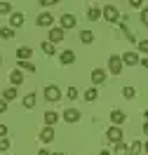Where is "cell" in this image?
Here are the masks:
<instances>
[{
  "mask_svg": "<svg viewBox=\"0 0 148 155\" xmlns=\"http://www.w3.org/2000/svg\"><path fill=\"white\" fill-rule=\"evenodd\" d=\"M101 17H104L106 21H110V24H115V21H120V12H118V7L106 5V7L101 10Z\"/></svg>",
  "mask_w": 148,
  "mask_h": 155,
  "instance_id": "1",
  "label": "cell"
},
{
  "mask_svg": "<svg viewBox=\"0 0 148 155\" xmlns=\"http://www.w3.org/2000/svg\"><path fill=\"white\" fill-rule=\"evenodd\" d=\"M122 127L120 125H113V127H108V132H106V139H108L110 143H118V141H122Z\"/></svg>",
  "mask_w": 148,
  "mask_h": 155,
  "instance_id": "2",
  "label": "cell"
},
{
  "mask_svg": "<svg viewBox=\"0 0 148 155\" xmlns=\"http://www.w3.org/2000/svg\"><path fill=\"white\" fill-rule=\"evenodd\" d=\"M122 66H125V64H122V59H120L118 54H113V57L108 59V71L113 75H120V73H122Z\"/></svg>",
  "mask_w": 148,
  "mask_h": 155,
  "instance_id": "3",
  "label": "cell"
},
{
  "mask_svg": "<svg viewBox=\"0 0 148 155\" xmlns=\"http://www.w3.org/2000/svg\"><path fill=\"white\" fill-rule=\"evenodd\" d=\"M45 99L52 101V104L59 101V99H61V89L57 87V85H47V87H45Z\"/></svg>",
  "mask_w": 148,
  "mask_h": 155,
  "instance_id": "4",
  "label": "cell"
},
{
  "mask_svg": "<svg viewBox=\"0 0 148 155\" xmlns=\"http://www.w3.org/2000/svg\"><path fill=\"white\" fill-rule=\"evenodd\" d=\"M59 24H61V28H64V31H71V28H75V24H78V19H75L73 14H61Z\"/></svg>",
  "mask_w": 148,
  "mask_h": 155,
  "instance_id": "5",
  "label": "cell"
},
{
  "mask_svg": "<svg viewBox=\"0 0 148 155\" xmlns=\"http://www.w3.org/2000/svg\"><path fill=\"white\" fill-rule=\"evenodd\" d=\"M35 24H38V26H42V28H52V24H54V17H52V14H47V12H42L38 19H35Z\"/></svg>",
  "mask_w": 148,
  "mask_h": 155,
  "instance_id": "6",
  "label": "cell"
},
{
  "mask_svg": "<svg viewBox=\"0 0 148 155\" xmlns=\"http://www.w3.org/2000/svg\"><path fill=\"white\" fill-rule=\"evenodd\" d=\"M120 59H122V64H125V66H136L139 61H141L136 52H125V54H122Z\"/></svg>",
  "mask_w": 148,
  "mask_h": 155,
  "instance_id": "7",
  "label": "cell"
},
{
  "mask_svg": "<svg viewBox=\"0 0 148 155\" xmlns=\"http://www.w3.org/2000/svg\"><path fill=\"white\" fill-rule=\"evenodd\" d=\"M64 35H66V31L61 28V26H59V28H49V38H47V40L57 45V42H61V40H64Z\"/></svg>",
  "mask_w": 148,
  "mask_h": 155,
  "instance_id": "8",
  "label": "cell"
},
{
  "mask_svg": "<svg viewBox=\"0 0 148 155\" xmlns=\"http://www.w3.org/2000/svg\"><path fill=\"white\" fill-rule=\"evenodd\" d=\"M40 141H42V143H52V141H54V129H52L49 125L42 127V132H40Z\"/></svg>",
  "mask_w": 148,
  "mask_h": 155,
  "instance_id": "9",
  "label": "cell"
},
{
  "mask_svg": "<svg viewBox=\"0 0 148 155\" xmlns=\"http://www.w3.org/2000/svg\"><path fill=\"white\" fill-rule=\"evenodd\" d=\"M24 26V14L21 12H12V17H10V28H21Z\"/></svg>",
  "mask_w": 148,
  "mask_h": 155,
  "instance_id": "10",
  "label": "cell"
},
{
  "mask_svg": "<svg viewBox=\"0 0 148 155\" xmlns=\"http://www.w3.org/2000/svg\"><path fill=\"white\" fill-rule=\"evenodd\" d=\"M92 82H94V85H104V82H106V71H104V68H94V71H92Z\"/></svg>",
  "mask_w": 148,
  "mask_h": 155,
  "instance_id": "11",
  "label": "cell"
},
{
  "mask_svg": "<svg viewBox=\"0 0 148 155\" xmlns=\"http://www.w3.org/2000/svg\"><path fill=\"white\" fill-rule=\"evenodd\" d=\"M64 120H66V122H78L80 120V110L78 108H66V110H64Z\"/></svg>",
  "mask_w": 148,
  "mask_h": 155,
  "instance_id": "12",
  "label": "cell"
},
{
  "mask_svg": "<svg viewBox=\"0 0 148 155\" xmlns=\"http://www.w3.org/2000/svg\"><path fill=\"white\" fill-rule=\"evenodd\" d=\"M59 59H61L64 66H71V64L75 61V54H73V49H66V52H61V54H59Z\"/></svg>",
  "mask_w": 148,
  "mask_h": 155,
  "instance_id": "13",
  "label": "cell"
},
{
  "mask_svg": "<svg viewBox=\"0 0 148 155\" xmlns=\"http://www.w3.org/2000/svg\"><path fill=\"white\" fill-rule=\"evenodd\" d=\"M10 82H12V87H19L21 82H24V73H21L19 68H17V71H12V73H10Z\"/></svg>",
  "mask_w": 148,
  "mask_h": 155,
  "instance_id": "14",
  "label": "cell"
},
{
  "mask_svg": "<svg viewBox=\"0 0 148 155\" xmlns=\"http://www.w3.org/2000/svg\"><path fill=\"white\" fill-rule=\"evenodd\" d=\"M125 120H127V115H125L122 110H118V108H115V110L110 113V122H113V125H122Z\"/></svg>",
  "mask_w": 148,
  "mask_h": 155,
  "instance_id": "15",
  "label": "cell"
},
{
  "mask_svg": "<svg viewBox=\"0 0 148 155\" xmlns=\"http://www.w3.org/2000/svg\"><path fill=\"white\" fill-rule=\"evenodd\" d=\"M31 57H33V49H31V47H19V49H17V59H24V61H28Z\"/></svg>",
  "mask_w": 148,
  "mask_h": 155,
  "instance_id": "16",
  "label": "cell"
},
{
  "mask_svg": "<svg viewBox=\"0 0 148 155\" xmlns=\"http://www.w3.org/2000/svg\"><path fill=\"white\" fill-rule=\"evenodd\" d=\"M17 66H19V71H28V73H33V71H35V64H33V61H24V59H19V61H17Z\"/></svg>",
  "mask_w": 148,
  "mask_h": 155,
  "instance_id": "17",
  "label": "cell"
},
{
  "mask_svg": "<svg viewBox=\"0 0 148 155\" xmlns=\"http://www.w3.org/2000/svg\"><path fill=\"white\" fill-rule=\"evenodd\" d=\"M2 99H5L7 104H10V101H14V99H17V87H7L5 92H2Z\"/></svg>",
  "mask_w": 148,
  "mask_h": 155,
  "instance_id": "18",
  "label": "cell"
},
{
  "mask_svg": "<svg viewBox=\"0 0 148 155\" xmlns=\"http://www.w3.org/2000/svg\"><path fill=\"white\" fill-rule=\"evenodd\" d=\"M80 42H85V45L94 42V33L92 31H80Z\"/></svg>",
  "mask_w": 148,
  "mask_h": 155,
  "instance_id": "19",
  "label": "cell"
},
{
  "mask_svg": "<svg viewBox=\"0 0 148 155\" xmlns=\"http://www.w3.org/2000/svg\"><path fill=\"white\" fill-rule=\"evenodd\" d=\"M40 49H42V52H45L47 57H52V54L57 52V49H54V42H49V40H45V42L40 45Z\"/></svg>",
  "mask_w": 148,
  "mask_h": 155,
  "instance_id": "20",
  "label": "cell"
},
{
  "mask_svg": "<svg viewBox=\"0 0 148 155\" xmlns=\"http://www.w3.org/2000/svg\"><path fill=\"white\" fill-rule=\"evenodd\" d=\"M57 120H59V113H54V110H47V113H45V125L52 127Z\"/></svg>",
  "mask_w": 148,
  "mask_h": 155,
  "instance_id": "21",
  "label": "cell"
},
{
  "mask_svg": "<svg viewBox=\"0 0 148 155\" xmlns=\"http://www.w3.org/2000/svg\"><path fill=\"white\" fill-rule=\"evenodd\" d=\"M21 104H24V108H33V106H35V94H33V92H28V94L24 97V101H21Z\"/></svg>",
  "mask_w": 148,
  "mask_h": 155,
  "instance_id": "22",
  "label": "cell"
},
{
  "mask_svg": "<svg viewBox=\"0 0 148 155\" xmlns=\"http://www.w3.org/2000/svg\"><path fill=\"white\" fill-rule=\"evenodd\" d=\"M141 150H143V143H141V141H134V143L129 146V153L127 155H141Z\"/></svg>",
  "mask_w": 148,
  "mask_h": 155,
  "instance_id": "23",
  "label": "cell"
},
{
  "mask_svg": "<svg viewBox=\"0 0 148 155\" xmlns=\"http://www.w3.org/2000/svg\"><path fill=\"white\" fill-rule=\"evenodd\" d=\"M0 38L12 40V38H14V28H10V26H2V28H0Z\"/></svg>",
  "mask_w": 148,
  "mask_h": 155,
  "instance_id": "24",
  "label": "cell"
},
{
  "mask_svg": "<svg viewBox=\"0 0 148 155\" xmlns=\"http://www.w3.org/2000/svg\"><path fill=\"white\" fill-rule=\"evenodd\" d=\"M87 17L92 21H97V19H101V10L99 7H89V12H87Z\"/></svg>",
  "mask_w": 148,
  "mask_h": 155,
  "instance_id": "25",
  "label": "cell"
},
{
  "mask_svg": "<svg viewBox=\"0 0 148 155\" xmlns=\"http://www.w3.org/2000/svg\"><path fill=\"white\" fill-rule=\"evenodd\" d=\"M127 153H129V148L122 143V141H118V143H115V155H127Z\"/></svg>",
  "mask_w": 148,
  "mask_h": 155,
  "instance_id": "26",
  "label": "cell"
},
{
  "mask_svg": "<svg viewBox=\"0 0 148 155\" xmlns=\"http://www.w3.org/2000/svg\"><path fill=\"white\" fill-rule=\"evenodd\" d=\"M122 97H125V99H134V97H136V89H134V87H129V85H127V87L122 89Z\"/></svg>",
  "mask_w": 148,
  "mask_h": 155,
  "instance_id": "27",
  "label": "cell"
},
{
  "mask_svg": "<svg viewBox=\"0 0 148 155\" xmlns=\"http://www.w3.org/2000/svg\"><path fill=\"white\" fill-rule=\"evenodd\" d=\"M97 97H99V94H97V89H94V87L85 92V101H97Z\"/></svg>",
  "mask_w": 148,
  "mask_h": 155,
  "instance_id": "28",
  "label": "cell"
},
{
  "mask_svg": "<svg viewBox=\"0 0 148 155\" xmlns=\"http://www.w3.org/2000/svg\"><path fill=\"white\" fill-rule=\"evenodd\" d=\"M136 45H139V52H141V54H148V40H136Z\"/></svg>",
  "mask_w": 148,
  "mask_h": 155,
  "instance_id": "29",
  "label": "cell"
},
{
  "mask_svg": "<svg viewBox=\"0 0 148 155\" xmlns=\"http://www.w3.org/2000/svg\"><path fill=\"white\" fill-rule=\"evenodd\" d=\"M0 14H12V5L10 2H0Z\"/></svg>",
  "mask_w": 148,
  "mask_h": 155,
  "instance_id": "30",
  "label": "cell"
},
{
  "mask_svg": "<svg viewBox=\"0 0 148 155\" xmlns=\"http://www.w3.org/2000/svg\"><path fill=\"white\" fill-rule=\"evenodd\" d=\"M10 139H7V136H2V139H0V150H10Z\"/></svg>",
  "mask_w": 148,
  "mask_h": 155,
  "instance_id": "31",
  "label": "cell"
},
{
  "mask_svg": "<svg viewBox=\"0 0 148 155\" xmlns=\"http://www.w3.org/2000/svg\"><path fill=\"white\" fill-rule=\"evenodd\" d=\"M141 24L148 28V7H141Z\"/></svg>",
  "mask_w": 148,
  "mask_h": 155,
  "instance_id": "32",
  "label": "cell"
},
{
  "mask_svg": "<svg viewBox=\"0 0 148 155\" xmlns=\"http://www.w3.org/2000/svg\"><path fill=\"white\" fill-rule=\"evenodd\" d=\"M42 7H54V5H59V0H38Z\"/></svg>",
  "mask_w": 148,
  "mask_h": 155,
  "instance_id": "33",
  "label": "cell"
},
{
  "mask_svg": "<svg viewBox=\"0 0 148 155\" xmlns=\"http://www.w3.org/2000/svg\"><path fill=\"white\" fill-rule=\"evenodd\" d=\"M66 97H68L71 101H73V99H78V89H75V87H68V92H66Z\"/></svg>",
  "mask_w": 148,
  "mask_h": 155,
  "instance_id": "34",
  "label": "cell"
},
{
  "mask_svg": "<svg viewBox=\"0 0 148 155\" xmlns=\"http://www.w3.org/2000/svg\"><path fill=\"white\" fill-rule=\"evenodd\" d=\"M129 5H132L134 10H141V7H143V0H129Z\"/></svg>",
  "mask_w": 148,
  "mask_h": 155,
  "instance_id": "35",
  "label": "cell"
},
{
  "mask_svg": "<svg viewBox=\"0 0 148 155\" xmlns=\"http://www.w3.org/2000/svg\"><path fill=\"white\" fill-rule=\"evenodd\" d=\"M5 110H7V101L0 97V113H5Z\"/></svg>",
  "mask_w": 148,
  "mask_h": 155,
  "instance_id": "36",
  "label": "cell"
},
{
  "mask_svg": "<svg viewBox=\"0 0 148 155\" xmlns=\"http://www.w3.org/2000/svg\"><path fill=\"white\" fill-rule=\"evenodd\" d=\"M2 136H7V127L5 125H0V139H2Z\"/></svg>",
  "mask_w": 148,
  "mask_h": 155,
  "instance_id": "37",
  "label": "cell"
},
{
  "mask_svg": "<svg viewBox=\"0 0 148 155\" xmlns=\"http://www.w3.org/2000/svg\"><path fill=\"white\" fill-rule=\"evenodd\" d=\"M38 155H52V153H49L47 148H42V150H38Z\"/></svg>",
  "mask_w": 148,
  "mask_h": 155,
  "instance_id": "38",
  "label": "cell"
},
{
  "mask_svg": "<svg viewBox=\"0 0 148 155\" xmlns=\"http://www.w3.org/2000/svg\"><path fill=\"white\" fill-rule=\"evenodd\" d=\"M141 64H143V68L148 71V59H141Z\"/></svg>",
  "mask_w": 148,
  "mask_h": 155,
  "instance_id": "39",
  "label": "cell"
},
{
  "mask_svg": "<svg viewBox=\"0 0 148 155\" xmlns=\"http://www.w3.org/2000/svg\"><path fill=\"white\" fill-rule=\"evenodd\" d=\"M143 134H148V120L143 122Z\"/></svg>",
  "mask_w": 148,
  "mask_h": 155,
  "instance_id": "40",
  "label": "cell"
},
{
  "mask_svg": "<svg viewBox=\"0 0 148 155\" xmlns=\"http://www.w3.org/2000/svg\"><path fill=\"white\" fill-rule=\"evenodd\" d=\"M99 155H110V153H108V150H101V153H99Z\"/></svg>",
  "mask_w": 148,
  "mask_h": 155,
  "instance_id": "41",
  "label": "cell"
},
{
  "mask_svg": "<svg viewBox=\"0 0 148 155\" xmlns=\"http://www.w3.org/2000/svg\"><path fill=\"white\" fill-rule=\"evenodd\" d=\"M143 150H146V153H148V141H146V143H143Z\"/></svg>",
  "mask_w": 148,
  "mask_h": 155,
  "instance_id": "42",
  "label": "cell"
},
{
  "mask_svg": "<svg viewBox=\"0 0 148 155\" xmlns=\"http://www.w3.org/2000/svg\"><path fill=\"white\" fill-rule=\"evenodd\" d=\"M52 155H64V153H52Z\"/></svg>",
  "mask_w": 148,
  "mask_h": 155,
  "instance_id": "43",
  "label": "cell"
},
{
  "mask_svg": "<svg viewBox=\"0 0 148 155\" xmlns=\"http://www.w3.org/2000/svg\"><path fill=\"white\" fill-rule=\"evenodd\" d=\"M0 61H2V57H0Z\"/></svg>",
  "mask_w": 148,
  "mask_h": 155,
  "instance_id": "44",
  "label": "cell"
},
{
  "mask_svg": "<svg viewBox=\"0 0 148 155\" xmlns=\"http://www.w3.org/2000/svg\"><path fill=\"white\" fill-rule=\"evenodd\" d=\"M75 155H80V153H75Z\"/></svg>",
  "mask_w": 148,
  "mask_h": 155,
  "instance_id": "45",
  "label": "cell"
}]
</instances>
